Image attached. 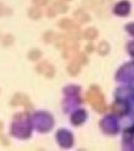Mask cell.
Segmentation results:
<instances>
[{
    "label": "cell",
    "mask_w": 134,
    "mask_h": 151,
    "mask_svg": "<svg viewBox=\"0 0 134 151\" xmlns=\"http://www.w3.org/2000/svg\"><path fill=\"white\" fill-rule=\"evenodd\" d=\"M88 99H89V102L91 105L97 109L99 112H104L106 106H105V101H104V98L101 96L100 93H95V91H90L88 94Z\"/></svg>",
    "instance_id": "6da1fadb"
}]
</instances>
